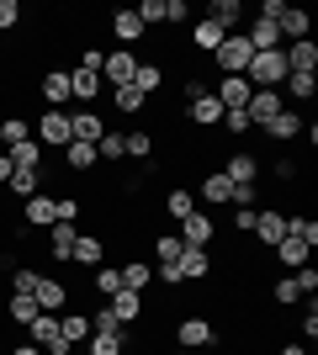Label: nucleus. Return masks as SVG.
<instances>
[{
    "label": "nucleus",
    "instance_id": "1",
    "mask_svg": "<svg viewBox=\"0 0 318 355\" xmlns=\"http://www.w3.org/2000/svg\"><path fill=\"white\" fill-rule=\"evenodd\" d=\"M249 59H255L249 37H244V32H228L223 43H218V53H212V69H218V74H244Z\"/></svg>",
    "mask_w": 318,
    "mask_h": 355
},
{
    "label": "nucleus",
    "instance_id": "2",
    "mask_svg": "<svg viewBox=\"0 0 318 355\" xmlns=\"http://www.w3.org/2000/svg\"><path fill=\"white\" fill-rule=\"evenodd\" d=\"M175 345H181V350H212V345H218V324L202 318V313L175 318Z\"/></svg>",
    "mask_w": 318,
    "mask_h": 355
},
{
    "label": "nucleus",
    "instance_id": "3",
    "mask_svg": "<svg viewBox=\"0 0 318 355\" xmlns=\"http://www.w3.org/2000/svg\"><path fill=\"white\" fill-rule=\"evenodd\" d=\"M32 138H37V144H53V148H69V144H75V133H69V112H53V106H48L43 117L32 122Z\"/></svg>",
    "mask_w": 318,
    "mask_h": 355
},
{
    "label": "nucleus",
    "instance_id": "4",
    "mask_svg": "<svg viewBox=\"0 0 318 355\" xmlns=\"http://www.w3.org/2000/svg\"><path fill=\"white\" fill-rule=\"evenodd\" d=\"M133 74H138V53L133 48H117V53H101V85H133Z\"/></svg>",
    "mask_w": 318,
    "mask_h": 355
},
{
    "label": "nucleus",
    "instance_id": "5",
    "mask_svg": "<svg viewBox=\"0 0 318 355\" xmlns=\"http://www.w3.org/2000/svg\"><path fill=\"white\" fill-rule=\"evenodd\" d=\"M181 244L186 250H212V244H218V223L197 207L191 218H181Z\"/></svg>",
    "mask_w": 318,
    "mask_h": 355
},
{
    "label": "nucleus",
    "instance_id": "6",
    "mask_svg": "<svg viewBox=\"0 0 318 355\" xmlns=\"http://www.w3.org/2000/svg\"><path fill=\"white\" fill-rule=\"evenodd\" d=\"M212 96H218V106H223V112H244V106H249V96H255V85H249L244 74H223Z\"/></svg>",
    "mask_w": 318,
    "mask_h": 355
},
{
    "label": "nucleus",
    "instance_id": "7",
    "mask_svg": "<svg viewBox=\"0 0 318 355\" xmlns=\"http://www.w3.org/2000/svg\"><path fill=\"white\" fill-rule=\"evenodd\" d=\"M69 133H75V144H101L106 122L96 106H69Z\"/></svg>",
    "mask_w": 318,
    "mask_h": 355
},
{
    "label": "nucleus",
    "instance_id": "8",
    "mask_svg": "<svg viewBox=\"0 0 318 355\" xmlns=\"http://www.w3.org/2000/svg\"><path fill=\"white\" fill-rule=\"evenodd\" d=\"M223 175L233 180V186H260V159L249 154V148H228V159H223Z\"/></svg>",
    "mask_w": 318,
    "mask_h": 355
},
{
    "label": "nucleus",
    "instance_id": "9",
    "mask_svg": "<svg viewBox=\"0 0 318 355\" xmlns=\"http://www.w3.org/2000/svg\"><path fill=\"white\" fill-rule=\"evenodd\" d=\"M255 244H265V250H276L281 239H287V212H276V207H260L255 212Z\"/></svg>",
    "mask_w": 318,
    "mask_h": 355
},
{
    "label": "nucleus",
    "instance_id": "10",
    "mask_svg": "<svg viewBox=\"0 0 318 355\" xmlns=\"http://www.w3.org/2000/svg\"><path fill=\"white\" fill-rule=\"evenodd\" d=\"M37 90H43V101L53 106V112H69V101H75V96H69V69H59V64L37 80Z\"/></svg>",
    "mask_w": 318,
    "mask_h": 355
},
{
    "label": "nucleus",
    "instance_id": "11",
    "mask_svg": "<svg viewBox=\"0 0 318 355\" xmlns=\"http://www.w3.org/2000/svg\"><path fill=\"white\" fill-rule=\"evenodd\" d=\"M32 302H37L43 313H64V308H69V282H59V276H37Z\"/></svg>",
    "mask_w": 318,
    "mask_h": 355
},
{
    "label": "nucleus",
    "instance_id": "12",
    "mask_svg": "<svg viewBox=\"0 0 318 355\" xmlns=\"http://www.w3.org/2000/svg\"><path fill=\"white\" fill-rule=\"evenodd\" d=\"M281 90H255V96H249V106H244V117H249V128H260V133H265V122L276 117V112H281Z\"/></svg>",
    "mask_w": 318,
    "mask_h": 355
},
{
    "label": "nucleus",
    "instance_id": "13",
    "mask_svg": "<svg viewBox=\"0 0 318 355\" xmlns=\"http://www.w3.org/2000/svg\"><path fill=\"white\" fill-rule=\"evenodd\" d=\"M175 270H181V282L191 286V282H207L212 270V250H181V260H175Z\"/></svg>",
    "mask_w": 318,
    "mask_h": 355
},
{
    "label": "nucleus",
    "instance_id": "14",
    "mask_svg": "<svg viewBox=\"0 0 318 355\" xmlns=\"http://www.w3.org/2000/svg\"><path fill=\"white\" fill-rule=\"evenodd\" d=\"M106 27H112V37H117L122 48H133V43H143V37H149V27L138 21V11H112V21H106Z\"/></svg>",
    "mask_w": 318,
    "mask_h": 355
},
{
    "label": "nucleus",
    "instance_id": "15",
    "mask_svg": "<svg viewBox=\"0 0 318 355\" xmlns=\"http://www.w3.org/2000/svg\"><path fill=\"white\" fill-rule=\"evenodd\" d=\"M106 308L117 313V324H127V329H138V318H143V292H127V286H122L117 297H106Z\"/></svg>",
    "mask_w": 318,
    "mask_h": 355
},
{
    "label": "nucleus",
    "instance_id": "16",
    "mask_svg": "<svg viewBox=\"0 0 318 355\" xmlns=\"http://www.w3.org/2000/svg\"><path fill=\"white\" fill-rule=\"evenodd\" d=\"M101 260H106V239H101V234H80V239H75V254H69V266L96 270Z\"/></svg>",
    "mask_w": 318,
    "mask_h": 355
},
{
    "label": "nucleus",
    "instance_id": "17",
    "mask_svg": "<svg viewBox=\"0 0 318 355\" xmlns=\"http://www.w3.org/2000/svg\"><path fill=\"white\" fill-rule=\"evenodd\" d=\"M75 239H80L75 223H53V228H48V254H53L59 266H69V254H75Z\"/></svg>",
    "mask_w": 318,
    "mask_h": 355
},
{
    "label": "nucleus",
    "instance_id": "18",
    "mask_svg": "<svg viewBox=\"0 0 318 355\" xmlns=\"http://www.w3.org/2000/svg\"><path fill=\"white\" fill-rule=\"evenodd\" d=\"M265 138H276V144H292V138H303V117H297L292 106H281V112L265 122Z\"/></svg>",
    "mask_w": 318,
    "mask_h": 355
},
{
    "label": "nucleus",
    "instance_id": "19",
    "mask_svg": "<svg viewBox=\"0 0 318 355\" xmlns=\"http://www.w3.org/2000/svg\"><path fill=\"white\" fill-rule=\"evenodd\" d=\"M133 90H138V96H159V90H165V64H159V59H138Z\"/></svg>",
    "mask_w": 318,
    "mask_h": 355
},
{
    "label": "nucleus",
    "instance_id": "20",
    "mask_svg": "<svg viewBox=\"0 0 318 355\" xmlns=\"http://www.w3.org/2000/svg\"><path fill=\"white\" fill-rule=\"evenodd\" d=\"M21 223L27 228H53V191H37L32 202H21Z\"/></svg>",
    "mask_w": 318,
    "mask_h": 355
},
{
    "label": "nucleus",
    "instance_id": "21",
    "mask_svg": "<svg viewBox=\"0 0 318 355\" xmlns=\"http://www.w3.org/2000/svg\"><path fill=\"white\" fill-rule=\"evenodd\" d=\"M276 32H281L287 43H303V37H313V16H308V11H297V6H287V16L276 21Z\"/></svg>",
    "mask_w": 318,
    "mask_h": 355
},
{
    "label": "nucleus",
    "instance_id": "22",
    "mask_svg": "<svg viewBox=\"0 0 318 355\" xmlns=\"http://www.w3.org/2000/svg\"><path fill=\"white\" fill-rule=\"evenodd\" d=\"M48 180H43V170H16L11 180H6V191H11V202H32V196L43 191Z\"/></svg>",
    "mask_w": 318,
    "mask_h": 355
},
{
    "label": "nucleus",
    "instance_id": "23",
    "mask_svg": "<svg viewBox=\"0 0 318 355\" xmlns=\"http://www.w3.org/2000/svg\"><path fill=\"white\" fill-rule=\"evenodd\" d=\"M202 202H207V207H223V202H233V180H228L223 170H207V175H202Z\"/></svg>",
    "mask_w": 318,
    "mask_h": 355
},
{
    "label": "nucleus",
    "instance_id": "24",
    "mask_svg": "<svg viewBox=\"0 0 318 355\" xmlns=\"http://www.w3.org/2000/svg\"><path fill=\"white\" fill-rule=\"evenodd\" d=\"M186 122H191V128H218V122H223V106H218V96H202V101H191L186 106Z\"/></svg>",
    "mask_w": 318,
    "mask_h": 355
},
{
    "label": "nucleus",
    "instance_id": "25",
    "mask_svg": "<svg viewBox=\"0 0 318 355\" xmlns=\"http://www.w3.org/2000/svg\"><path fill=\"white\" fill-rule=\"evenodd\" d=\"M96 90H101V74L85 69V64H75V69H69V96L91 106V101H96Z\"/></svg>",
    "mask_w": 318,
    "mask_h": 355
},
{
    "label": "nucleus",
    "instance_id": "26",
    "mask_svg": "<svg viewBox=\"0 0 318 355\" xmlns=\"http://www.w3.org/2000/svg\"><path fill=\"white\" fill-rule=\"evenodd\" d=\"M96 164H101L96 159V144H69L64 148V170H69V175H91Z\"/></svg>",
    "mask_w": 318,
    "mask_h": 355
},
{
    "label": "nucleus",
    "instance_id": "27",
    "mask_svg": "<svg viewBox=\"0 0 318 355\" xmlns=\"http://www.w3.org/2000/svg\"><path fill=\"white\" fill-rule=\"evenodd\" d=\"M223 37H228L223 27H212L207 16H197V27H191V48H197V53H207V59H212V53H218V43H223Z\"/></svg>",
    "mask_w": 318,
    "mask_h": 355
},
{
    "label": "nucleus",
    "instance_id": "28",
    "mask_svg": "<svg viewBox=\"0 0 318 355\" xmlns=\"http://www.w3.org/2000/svg\"><path fill=\"white\" fill-rule=\"evenodd\" d=\"M207 21H212V27H223V32H233L244 21V6H239V0H212V6H207Z\"/></svg>",
    "mask_w": 318,
    "mask_h": 355
},
{
    "label": "nucleus",
    "instance_id": "29",
    "mask_svg": "<svg viewBox=\"0 0 318 355\" xmlns=\"http://www.w3.org/2000/svg\"><path fill=\"white\" fill-rule=\"evenodd\" d=\"M318 96V74H287L281 80V101H313Z\"/></svg>",
    "mask_w": 318,
    "mask_h": 355
},
{
    "label": "nucleus",
    "instance_id": "30",
    "mask_svg": "<svg viewBox=\"0 0 318 355\" xmlns=\"http://www.w3.org/2000/svg\"><path fill=\"white\" fill-rule=\"evenodd\" d=\"M59 334L80 350V345L91 340V318H85V313H69V308H64V313H59Z\"/></svg>",
    "mask_w": 318,
    "mask_h": 355
},
{
    "label": "nucleus",
    "instance_id": "31",
    "mask_svg": "<svg viewBox=\"0 0 318 355\" xmlns=\"http://www.w3.org/2000/svg\"><path fill=\"white\" fill-rule=\"evenodd\" d=\"M6 159H11L16 170H43V144H37V138H27V144H11V148H6Z\"/></svg>",
    "mask_w": 318,
    "mask_h": 355
},
{
    "label": "nucleus",
    "instance_id": "32",
    "mask_svg": "<svg viewBox=\"0 0 318 355\" xmlns=\"http://www.w3.org/2000/svg\"><path fill=\"white\" fill-rule=\"evenodd\" d=\"M37 313H43V308H37L32 297H16V292H11V302H6V324H11V329H32V318H37Z\"/></svg>",
    "mask_w": 318,
    "mask_h": 355
},
{
    "label": "nucleus",
    "instance_id": "33",
    "mask_svg": "<svg viewBox=\"0 0 318 355\" xmlns=\"http://www.w3.org/2000/svg\"><path fill=\"white\" fill-rule=\"evenodd\" d=\"M96 159L101 164H122L127 159V133H112V128H106L101 144H96Z\"/></svg>",
    "mask_w": 318,
    "mask_h": 355
},
{
    "label": "nucleus",
    "instance_id": "34",
    "mask_svg": "<svg viewBox=\"0 0 318 355\" xmlns=\"http://www.w3.org/2000/svg\"><path fill=\"white\" fill-rule=\"evenodd\" d=\"M32 138V122L21 117V112H6V117H0V144L11 148V144H27Z\"/></svg>",
    "mask_w": 318,
    "mask_h": 355
},
{
    "label": "nucleus",
    "instance_id": "35",
    "mask_svg": "<svg viewBox=\"0 0 318 355\" xmlns=\"http://www.w3.org/2000/svg\"><path fill=\"white\" fill-rule=\"evenodd\" d=\"M91 286H96V297H117L122 292V266H106L101 260V266L91 270Z\"/></svg>",
    "mask_w": 318,
    "mask_h": 355
},
{
    "label": "nucleus",
    "instance_id": "36",
    "mask_svg": "<svg viewBox=\"0 0 318 355\" xmlns=\"http://www.w3.org/2000/svg\"><path fill=\"white\" fill-rule=\"evenodd\" d=\"M271 254H276V260H281L287 270H297V266H308V254H313V250H308L303 239H292V234H287V239H281V244H276Z\"/></svg>",
    "mask_w": 318,
    "mask_h": 355
},
{
    "label": "nucleus",
    "instance_id": "37",
    "mask_svg": "<svg viewBox=\"0 0 318 355\" xmlns=\"http://www.w3.org/2000/svg\"><path fill=\"white\" fill-rule=\"evenodd\" d=\"M149 282H154V266H149V260H122V286H127V292H143Z\"/></svg>",
    "mask_w": 318,
    "mask_h": 355
},
{
    "label": "nucleus",
    "instance_id": "38",
    "mask_svg": "<svg viewBox=\"0 0 318 355\" xmlns=\"http://www.w3.org/2000/svg\"><path fill=\"white\" fill-rule=\"evenodd\" d=\"M127 159H133V164L154 159V133H149V128H133V133H127Z\"/></svg>",
    "mask_w": 318,
    "mask_h": 355
},
{
    "label": "nucleus",
    "instance_id": "39",
    "mask_svg": "<svg viewBox=\"0 0 318 355\" xmlns=\"http://www.w3.org/2000/svg\"><path fill=\"white\" fill-rule=\"evenodd\" d=\"M112 106H117L122 117H138V112L149 106V96H138L133 85H117V90H112Z\"/></svg>",
    "mask_w": 318,
    "mask_h": 355
},
{
    "label": "nucleus",
    "instance_id": "40",
    "mask_svg": "<svg viewBox=\"0 0 318 355\" xmlns=\"http://www.w3.org/2000/svg\"><path fill=\"white\" fill-rule=\"evenodd\" d=\"M165 212H170L175 223H181V218H191V212H197V191H186V186H175V191L165 196Z\"/></svg>",
    "mask_w": 318,
    "mask_h": 355
},
{
    "label": "nucleus",
    "instance_id": "41",
    "mask_svg": "<svg viewBox=\"0 0 318 355\" xmlns=\"http://www.w3.org/2000/svg\"><path fill=\"white\" fill-rule=\"evenodd\" d=\"M85 318H91V334H122V329H127V324H117V313L106 308V302H101V308H91Z\"/></svg>",
    "mask_w": 318,
    "mask_h": 355
},
{
    "label": "nucleus",
    "instance_id": "42",
    "mask_svg": "<svg viewBox=\"0 0 318 355\" xmlns=\"http://www.w3.org/2000/svg\"><path fill=\"white\" fill-rule=\"evenodd\" d=\"M181 234H159L154 239V266H170V260H181Z\"/></svg>",
    "mask_w": 318,
    "mask_h": 355
},
{
    "label": "nucleus",
    "instance_id": "43",
    "mask_svg": "<svg viewBox=\"0 0 318 355\" xmlns=\"http://www.w3.org/2000/svg\"><path fill=\"white\" fill-rule=\"evenodd\" d=\"M271 302H276V308H297V302H303V292H297V282H292V276H281V282H271Z\"/></svg>",
    "mask_w": 318,
    "mask_h": 355
},
{
    "label": "nucleus",
    "instance_id": "44",
    "mask_svg": "<svg viewBox=\"0 0 318 355\" xmlns=\"http://www.w3.org/2000/svg\"><path fill=\"white\" fill-rule=\"evenodd\" d=\"M37 276H43V270H32V266H11V292H16V297H32V292H37Z\"/></svg>",
    "mask_w": 318,
    "mask_h": 355
},
{
    "label": "nucleus",
    "instance_id": "45",
    "mask_svg": "<svg viewBox=\"0 0 318 355\" xmlns=\"http://www.w3.org/2000/svg\"><path fill=\"white\" fill-rule=\"evenodd\" d=\"M287 234H292V239H303L308 250H313V244H318V223H313V218H303V212H297V218H287Z\"/></svg>",
    "mask_w": 318,
    "mask_h": 355
},
{
    "label": "nucleus",
    "instance_id": "46",
    "mask_svg": "<svg viewBox=\"0 0 318 355\" xmlns=\"http://www.w3.org/2000/svg\"><path fill=\"white\" fill-rule=\"evenodd\" d=\"M218 128H228V138H233V144H244V138L255 133V128H249V117H244V112H223V122H218Z\"/></svg>",
    "mask_w": 318,
    "mask_h": 355
},
{
    "label": "nucleus",
    "instance_id": "47",
    "mask_svg": "<svg viewBox=\"0 0 318 355\" xmlns=\"http://www.w3.org/2000/svg\"><path fill=\"white\" fill-rule=\"evenodd\" d=\"M138 21H143V27H165V0H143V6H138Z\"/></svg>",
    "mask_w": 318,
    "mask_h": 355
},
{
    "label": "nucleus",
    "instance_id": "48",
    "mask_svg": "<svg viewBox=\"0 0 318 355\" xmlns=\"http://www.w3.org/2000/svg\"><path fill=\"white\" fill-rule=\"evenodd\" d=\"M255 212L260 207H233V218H228V223H233V234H244V239L255 234Z\"/></svg>",
    "mask_w": 318,
    "mask_h": 355
},
{
    "label": "nucleus",
    "instance_id": "49",
    "mask_svg": "<svg viewBox=\"0 0 318 355\" xmlns=\"http://www.w3.org/2000/svg\"><path fill=\"white\" fill-rule=\"evenodd\" d=\"M292 282H297V292H303V297H313L318 292V270L313 266H297V270H292Z\"/></svg>",
    "mask_w": 318,
    "mask_h": 355
},
{
    "label": "nucleus",
    "instance_id": "50",
    "mask_svg": "<svg viewBox=\"0 0 318 355\" xmlns=\"http://www.w3.org/2000/svg\"><path fill=\"white\" fill-rule=\"evenodd\" d=\"M21 27V6L16 0H0V32H16Z\"/></svg>",
    "mask_w": 318,
    "mask_h": 355
},
{
    "label": "nucleus",
    "instance_id": "51",
    "mask_svg": "<svg viewBox=\"0 0 318 355\" xmlns=\"http://www.w3.org/2000/svg\"><path fill=\"white\" fill-rule=\"evenodd\" d=\"M186 16H191V6H186V0H165V27H181Z\"/></svg>",
    "mask_w": 318,
    "mask_h": 355
},
{
    "label": "nucleus",
    "instance_id": "52",
    "mask_svg": "<svg viewBox=\"0 0 318 355\" xmlns=\"http://www.w3.org/2000/svg\"><path fill=\"white\" fill-rule=\"evenodd\" d=\"M233 207H260V186H233Z\"/></svg>",
    "mask_w": 318,
    "mask_h": 355
},
{
    "label": "nucleus",
    "instance_id": "53",
    "mask_svg": "<svg viewBox=\"0 0 318 355\" xmlns=\"http://www.w3.org/2000/svg\"><path fill=\"white\" fill-rule=\"evenodd\" d=\"M281 16H287V0H265L260 6V21H281Z\"/></svg>",
    "mask_w": 318,
    "mask_h": 355
},
{
    "label": "nucleus",
    "instance_id": "54",
    "mask_svg": "<svg viewBox=\"0 0 318 355\" xmlns=\"http://www.w3.org/2000/svg\"><path fill=\"white\" fill-rule=\"evenodd\" d=\"M276 180H297V164H292V159H276Z\"/></svg>",
    "mask_w": 318,
    "mask_h": 355
},
{
    "label": "nucleus",
    "instance_id": "55",
    "mask_svg": "<svg viewBox=\"0 0 318 355\" xmlns=\"http://www.w3.org/2000/svg\"><path fill=\"white\" fill-rule=\"evenodd\" d=\"M6 355H43V350H37V345H32V340H21V345H11V350H6Z\"/></svg>",
    "mask_w": 318,
    "mask_h": 355
},
{
    "label": "nucleus",
    "instance_id": "56",
    "mask_svg": "<svg viewBox=\"0 0 318 355\" xmlns=\"http://www.w3.org/2000/svg\"><path fill=\"white\" fill-rule=\"evenodd\" d=\"M11 175H16V164L6 159V154H0V186H6V180H11Z\"/></svg>",
    "mask_w": 318,
    "mask_h": 355
},
{
    "label": "nucleus",
    "instance_id": "57",
    "mask_svg": "<svg viewBox=\"0 0 318 355\" xmlns=\"http://www.w3.org/2000/svg\"><path fill=\"white\" fill-rule=\"evenodd\" d=\"M276 355H308V350H303V345H281Z\"/></svg>",
    "mask_w": 318,
    "mask_h": 355
},
{
    "label": "nucleus",
    "instance_id": "58",
    "mask_svg": "<svg viewBox=\"0 0 318 355\" xmlns=\"http://www.w3.org/2000/svg\"><path fill=\"white\" fill-rule=\"evenodd\" d=\"M170 355H197V350H181V345H175V350H170Z\"/></svg>",
    "mask_w": 318,
    "mask_h": 355
},
{
    "label": "nucleus",
    "instance_id": "59",
    "mask_svg": "<svg viewBox=\"0 0 318 355\" xmlns=\"http://www.w3.org/2000/svg\"><path fill=\"white\" fill-rule=\"evenodd\" d=\"M122 355H138V345H127V350H122Z\"/></svg>",
    "mask_w": 318,
    "mask_h": 355
},
{
    "label": "nucleus",
    "instance_id": "60",
    "mask_svg": "<svg viewBox=\"0 0 318 355\" xmlns=\"http://www.w3.org/2000/svg\"><path fill=\"white\" fill-rule=\"evenodd\" d=\"M197 355H218V350H197Z\"/></svg>",
    "mask_w": 318,
    "mask_h": 355
}]
</instances>
